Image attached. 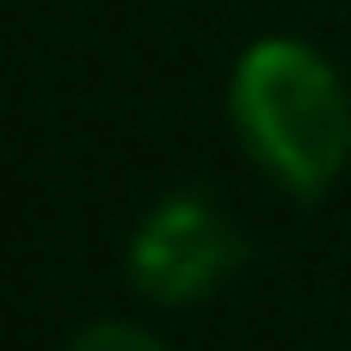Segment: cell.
Returning a JSON list of instances; mask_svg holds the SVG:
<instances>
[{
    "label": "cell",
    "instance_id": "obj_1",
    "mask_svg": "<svg viewBox=\"0 0 351 351\" xmlns=\"http://www.w3.org/2000/svg\"><path fill=\"white\" fill-rule=\"evenodd\" d=\"M228 117L290 197L315 204L351 160V99L333 62L302 37H259L234 62Z\"/></svg>",
    "mask_w": 351,
    "mask_h": 351
},
{
    "label": "cell",
    "instance_id": "obj_2",
    "mask_svg": "<svg viewBox=\"0 0 351 351\" xmlns=\"http://www.w3.org/2000/svg\"><path fill=\"white\" fill-rule=\"evenodd\" d=\"M241 234L228 228V216L204 197H173L160 204L136 241H130V284L148 302H204L210 290H222L241 265Z\"/></svg>",
    "mask_w": 351,
    "mask_h": 351
},
{
    "label": "cell",
    "instance_id": "obj_3",
    "mask_svg": "<svg viewBox=\"0 0 351 351\" xmlns=\"http://www.w3.org/2000/svg\"><path fill=\"white\" fill-rule=\"evenodd\" d=\"M68 351H167V346L148 339L142 327H86Z\"/></svg>",
    "mask_w": 351,
    "mask_h": 351
}]
</instances>
